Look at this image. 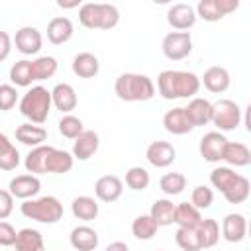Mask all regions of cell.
Masks as SVG:
<instances>
[{
  "mask_svg": "<svg viewBox=\"0 0 251 251\" xmlns=\"http://www.w3.org/2000/svg\"><path fill=\"white\" fill-rule=\"evenodd\" d=\"M157 224L151 220V216L149 214H141V216H137L133 222H131V233H133V237H137V239H141V241H147V239H151L155 233H157Z\"/></svg>",
  "mask_w": 251,
  "mask_h": 251,
  "instance_id": "37",
  "label": "cell"
},
{
  "mask_svg": "<svg viewBox=\"0 0 251 251\" xmlns=\"http://www.w3.org/2000/svg\"><path fill=\"white\" fill-rule=\"evenodd\" d=\"M16 235L18 231L14 229V226L0 220V247H12L16 243Z\"/></svg>",
  "mask_w": 251,
  "mask_h": 251,
  "instance_id": "45",
  "label": "cell"
},
{
  "mask_svg": "<svg viewBox=\"0 0 251 251\" xmlns=\"http://www.w3.org/2000/svg\"><path fill=\"white\" fill-rule=\"evenodd\" d=\"M51 104L57 110H61L63 114H71L76 108V104H78V98H76L75 88L69 82L55 84L53 90H51Z\"/></svg>",
  "mask_w": 251,
  "mask_h": 251,
  "instance_id": "14",
  "label": "cell"
},
{
  "mask_svg": "<svg viewBox=\"0 0 251 251\" xmlns=\"http://www.w3.org/2000/svg\"><path fill=\"white\" fill-rule=\"evenodd\" d=\"M114 92L124 102H147L155 96V84L147 75L122 73L114 82Z\"/></svg>",
  "mask_w": 251,
  "mask_h": 251,
  "instance_id": "2",
  "label": "cell"
},
{
  "mask_svg": "<svg viewBox=\"0 0 251 251\" xmlns=\"http://www.w3.org/2000/svg\"><path fill=\"white\" fill-rule=\"evenodd\" d=\"M78 22L86 29H112L120 22V10L106 2H86L78 8Z\"/></svg>",
  "mask_w": 251,
  "mask_h": 251,
  "instance_id": "3",
  "label": "cell"
},
{
  "mask_svg": "<svg viewBox=\"0 0 251 251\" xmlns=\"http://www.w3.org/2000/svg\"><path fill=\"white\" fill-rule=\"evenodd\" d=\"M10 80H12V86H31V82H33L31 61H27V59L16 61L10 67Z\"/></svg>",
  "mask_w": 251,
  "mask_h": 251,
  "instance_id": "36",
  "label": "cell"
},
{
  "mask_svg": "<svg viewBox=\"0 0 251 251\" xmlns=\"http://www.w3.org/2000/svg\"><path fill=\"white\" fill-rule=\"evenodd\" d=\"M157 90L165 100L194 98L200 90V78L190 71H163L157 76Z\"/></svg>",
  "mask_w": 251,
  "mask_h": 251,
  "instance_id": "1",
  "label": "cell"
},
{
  "mask_svg": "<svg viewBox=\"0 0 251 251\" xmlns=\"http://www.w3.org/2000/svg\"><path fill=\"white\" fill-rule=\"evenodd\" d=\"M57 73V59L51 55H41L31 61V75L35 80H47Z\"/></svg>",
  "mask_w": 251,
  "mask_h": 251,
  "instance_id": "34",
  "label": "cell"
},
{
  "mask_svg": "<svg viewBox=\"0 0 251 251\" xmlns=\"http://www.w3.org/2000/svg\"><path fill=\"white\" fill-rule=\"evenodd\" d=\"M73 73L78 76V78H94L100 71V63H98V57L94 53H88V51H82V53H76L75 59H73Z\"/></svg>",
  "mask_w": 251,
  "mask_h": 251,
  "instance_id": "23",
  "label": "cell"
},
{
  "mask_svg": "<svg viewBox=\"0 0 251 251\" xmlns=\"http://www.w3.org/2000/svg\"><path fill=\"white\" fill-rule=\"evenodd\" d=\"M249 192H251V184H249V178L239 175V178L235 180V184L224 192V198L229 202V204H241L249 198Z\"/></svg>",
  "mask_w": 251,
  "mask_h": 251,
  "instance_id": "39",
  "label": "cell"
},
{
  "mask_svg": "<svg viewBox=\"0 0 251 251\" xmlns=\"http://www.w3.org/2000/svg\"><path fill=\"white\" fill-rule=\"evenodd\" d=\"M18 102V90L12 84H0V112H8Z\"/></svg>",
  "mask_w": 251,
  "mask_h": 251,
  "instance_id": "44",
  "label": "cell"
},
{
  "mask_svg": "<svg viewBox=\"0 0 251 251\" xmlns=\"http://www.w3.org/2000/svg\"><path fill=\"white\" fill-rule=\"evenodd\" d=\"M100 147V137L94 129H84L73 143V157L78 161L90 159Z\"/></svg>",
  "mask_w": 251,
  "mask_h": 251,
  "instance_id": "17",
  "label": "cell"
},
{
  "mask_svg": "<svg viewBox=\"0 0 251 251\" xmlns=\"http://www.w3.org/2000/svg\"><path fill=\"white\" fill-rule=\"evenodd\" d=\"M163 126L169 133L173 135H184L188 131H192V124L188 122L186 114H184V108L182 106H176L173 110H169L165 116H163Z\"/></svg>",
  "mask_w": 251,
  "mask_h": 251,
  "instance_id": "21",
  "label": "cell"
},
{
  "mask_svg": "<svg viewBox=\"0 0 251 251\" xmlns=\"http://www.w3.org/2000/svg\"><path fill=\"white\" fill-rule=\"evenodd\" d=\"M159 251H161V249H159Z\"/></svg>",
  "mask_w": 251,
  "mask_h": 251,
  "instance_id": "49",
  "label": "cell"
},
{
  "mask_svg": "<svg viewBox=\"0 0 251 251\" xmlns=\"http://www.w3.org/2000/svg\"><path fill=\"white\" fill-rule=\"evenodd\" d=\"M41 188V180L39 176L35 175H18L10 180L8 184V192L14 196V198H22V200H29L33 198Z\"/></svg>",
  "mask_w": 251,
  "mask_h": 251,
  "instance_id": "12",
  "label": "cell"
},
{
  "mask_svg": "<svg viewBox=\"0 0 251 251\" xmlns=\"http://www.w3.org/2000/svg\"><path fill=\"white\" fill-rule=\"evenodd\" d=\"M124 192V182L116 175H104L94 184V194L102 202H116Z\"/></svg>",
  "mask_w": 251,
  "mask_h": 251,
  "instance_id": "15",
  "label": "cell"
},
{
  "mask_svg": "<svg viewBox=\"0 0 251 251\" xmlns=\"http://www.w3.org/2000/svg\"><path fill=\"white\" fill-rule=\"evenodd\" d=\"M51 151V145H39V147H33L25 159H24V167L29 175H43L45 173V159Z\"/></svg>",
  "mask_w": 251,
  "mask_h": 251,
  "instance_id": "31",
  "label": "cell"
},
{
  "mask_svg": "<svg viewBox=\"0 0 251 251\" xmlns=\"http://www.w3.org/2000/svg\"><path fill=\"white\" fill-rule=\"evenodd\" d=\"M184 114H186L188 122L192 124V127L206 126L212 122V102H208L206 98L194 96L188 102V106H184Z\"/></svg>",
  "mask_w": 251,
  "mask_h": 251,
  "instance_id": "16",
  "label": "cell"
},
{
  "mask_svg": "<svg viewBox=\"0 0 251 251\" xmlns=\"http://www.w3.org/2000/svg\"><path fill=\"white\" fill-rule=\"evenodd\" d=\"M16 139L27 147H39L43 145V141L47 139V129L43 126H37V124H22L16 127Z\"/></svg>",
  "mask_w": 251,
  "mask_h": 251,
  "instance_id": "25",
  "label": "cell"
},
{
  "mask_svg": "<svg viewBox=\"0 0 251 251\" xmlns=\"http://www.w3.org/2000/svg\"><path fill=\"white\" fill-rule=\"evenodd\" d=\"M71 212L76 220L92 222V220H96L100 208H98V202L92 196H76L71 204Z\"/></svg>",
  "mask_w": 251,
  "mask_h": 251,
  "instance_id": "29",
  "label": "cell"
},
{
  "mask_svg": "<svg viewBox=\"0 0 251 251\" xmlns=\"http://www.w3.org/2000/svg\"><path fill=\"white\" fill-rule=\"evenodd\" d=\"M151 220L157 224V227H165L171 226L175 220V204L169 198H159L153 202L151 210H149Z\"/></svg>",
  "mask_w": 251,
  "mask_h": 251,
  "instance_id": "30",
  "label": "cell"
},
{
  "mask_svg": "<svg viewBox=\"0 0 251 251\" xmlns=\"http://www.w3.org/2000/svg\"><path fill=\"white\" fill-rule=\"evenodd\" d=\"M104 251H129V247L124 241H112Z\"/></svg>",
  "mask_w": 251,
  "mask_h": 251,
  "instance_id": "48",
  "label": "cell"
},
{
  "mask_svg": "<svg viewBox=\"0 0 251 251\" xmlns=\"http://www.w3.org/2000/svg\"><path fill=\"white\" fill-rule=\"evenodd\" d=\"M12 212H14V196L8 190L0 188V220H6Z\"/></svg>",
  "mask_w": 251,
  "mask_h": 251,
  "instance_id": "46",
  "label": "cell"
},
{
  "mask_svg": "<svg viewBox=\"0 0 251 251\" xmlns=\"http://www.w3.org/2000/svg\"><path fill=\"white\" fill-rule=\"evenodd\" d=\"M145 157H147V161H149L153 167L165 169V167H169V165L175 163V159H176V149H175L169 141H153V143H149V147H147V151H145Z\"/></svg>",
  "mask_w": 251,
  "mask_h": 251,
  "instance_id": "13",
  "label": "cell"
},
{
  "mask_svg": "<svg viewBox=\"0 0 251 251\" xmlns=\"http://www.w3.org/2000/svg\"><path fill=\"white\" fill-rule=\"evenodd\" d=\"M75 165V157L73 153L65 151V149H55L51 147L47 159H45V173H53V175H65L73 169Z\"/></svg>",
  "mask_w": 251,
  "mask_h": 251,
  "instance_id": "22",
  "label": "cell"
},
{
  "mask_svg": "<svg viewBox=\"0 0 251 251\" xmlns=\"http://www.w3.org/2000/svg\"><path fill=\"white\" fill-rule=\"evenodd\" d=\"M51 90L45 86H31L22 98H20V114L29 120V124H45L49 112H51Z\"/></svg>",
  "mask_w": 251,
  "mask_h": 251,
  "instance_id": "4",
  "label": "cell"
},
{
  "mask_svg": "<svg viewBox=\"0 0 251 251\" xmlns=\"http://www.w3.org/2000/svg\"><path fill=\"white\" fill-rule=\"evenodd\" d=\"M222 161H226L229 167H247L251 163V151L241 141H227Z\"/></svg>",
  "mask_w": 251,
  "mask_h": 251,
  "instance_id": "26",
  "label": "cell"
},
{
  "mask_svg": "<svg viewBox=\"0 0 251 251\" xmlns=\"http://www.w3.org/2000/svg\"><path fill=\"white\" fill-rule=\"evenodd\" d=\"M229 82H231L229 73L224 67H210L204 71V76L200 78V84H204V88L214 94L226 92L229 88Z\"/></svg>",
  "mask_w": 251,
  "mask_h": 251,
  "instance_id": "18",
  "label": "cell"
},
{
  "mask_svg": "<svg viewBox=\"0 0 251 251\" xmlns=\"http://www.w3.org/2000/svg\"><path fill=\"white\" fill-rule=\"evenodd\" d=\"M196 233L202 249H210L220 241V226L214 218H202L200 226L196 227Z\"/></svg>",
  "mask_w": 251,
  "mask_h": 251,
  "instance_id": "32",
  "label": "cell"
},
{
  "mask_svg": "<svg viewBox=\"0 0 251 251\" xmlns=\"http://www.w3.org/2000/svg\"><path fill=\"white\" fill-rule=\"evenodd\" d=\"M237 178H239V175H237L231 167H216V169L210 173V182H212V186H214L216 190H220L222 194H224L226 190H229V188L235 184Z\"/></svg>",
  "mask_w": 251,
  "mask_h": 251,
  "instance_id": "35",
  "label": "cell"
},
{
  "mask_svg": "<svg viewBox=\"0 0 251 251\" xmlns=\"http://www.w3.org/2000/svg\"><path fill=\"white\" fill-rule=\"evenodd\" d=\"M167 22L176 31H186L196 24V12L190 4L178 2L167 10Z\"/></svg>",
  "mask_w": 251,
  "mask_h": 251,
  "instance_id": "10",
  "label": "cell"
},
{
  "mask_svg": "<svg viewBox=\"0 0 251 251\" xmlns=\"http://www.w3.org/2000/svg\"><path fill=\"white\" fill-rule=\"evenodd\" d=\"M73 37V22L65 16L51 18L47 24V39L53 45H63Z\"/></svg>",
  "mask_w": 251,
  "mask_h": 251,
  "instance_id": "20",
  "label": "cell"
},
{
  "mask_svg": "<svg viewBox=\"0 0 251 251\" xmlns=\"http://www.w3.org/2000/svg\"><path fill=\"white\" fill-rule=\"evenodd\" d=\"M14 43H16V49L22 55H35V53H39V49L43 45V37H41V33H39L37 27L24 25V27H20L16 31Z\"/></svg>",
  "mask_w": 251,
  "mask_h": 251,
  "instance_id": "11",
  "label": "cell"
},
{
  "mask_svg": "<svg viewBox=\"0 0 251 251\" xmlns=\"http://www.w3.org/2000/svg\"><path fill=\"white\" fill-rule=\"evenodd\" d=\"M202 222V214L198 208H194L190 202H180L175 204V220L173 224H176L178 227H190L196 229Z\"/></svg>",
  "mask_w": 251,
  "mask_h": 251,
  "instance_id": "27",
  "label": "cell"
},
{
  "mask_svg": "<svg viewBox=\"0 0 251 251\" xmlns=\"http://www.w3.org/2000/svg\"><path fill=\"white\" fill-rule=\"evenodd\" d=\"M149 180H151V176H149L147 169H143V167H131L126 173V184L131 190H145L149 186Z\"/></svg>",
  "mask_w": 251,
  "mask_h": 251,
  "instance_id": "42",
  "label": "cell"
},
{
  "mask_svg": "<svg viewBox=\"0 0 251 251\" xmlns=\"http://www.w3.org/2000/svg\"><path fill=\"white\" fill-rule=\"evenodd\" d=\"M10 51H12V39H10V35L6 31L0 29V63L8 59Z\"/></svg>",
  "mask_w": 251,
  "mask_h": 251,
  "instance_id": "47",
  "label": "cell"
},
{
  "mask_svg": "<svg viewBox=\"0 0 251 251\" xmlns=\"http://www.w3.org/2000/svg\"><path fill=\"white\" fill-rule=\"evenodd\" d=\"M20 212L27 220H35L39 224H57L63 218V204L55 196H41L24 200Z\"/></svg>",
  "mask_w": 251,
  "mask_h": 251,
  "instance_id": "5",
  "label": "cell"
},
{
  "mask_svg": "<svg viewBox=\"0 0 251 251\" xmlns=\"http://www.w3.org/2000/svg\"><path fill=\"white\" fill-rule=\"evenodd\" d=\"M237 8H239L237 0H200L194 12H196V18L200 16L204 22H218L227 14L235 12Z\"/></svg>",
  "mask_w": 251,
  "mask_h": 251,
  "instance_id": "8",
  "label": "cell"
},
{
  "mask_svg": "<svg viewBox=\"0 0 251 251\" xmlns=\"http://www.w3.org/2000/svg\"><path fill=\"white\" fill-rule=\"evenodd\" d=\"M159 188L167 196H176L186 188V176L182 173H167L159 180Z\"/></svg>",
  "mask_w": 251,
  "mask_h": 251,
  "instance_id": "38",
  "label": "cell"
},
{
  "mask_svg": "<svg viewBox=\"0 0 251 251\" xmlns=\"http://www.w3.org/2000/svg\"><path fill=\"white\" fill-rule=\"evenodd\" d=\"M212 124L220 131H231L241 124V108L237 102L222 98L212 104Z\"/></svg>",
  "mask_w": 251,
  "mask_h": 251,
  "instance_id": "6",
  "label": "cell"
},
{
  "mask_svg": "<svg viewBox=\"0 0 251 251\" xmlns=\"http://www.w3.org/2000/svg\"><path fill=\"white\" fill-rule=\"evenodd\" d=\"M247 233V220L243 214H227L222 222V235L229 243H239Z\"/></svg>",
  "mask_w": 251,
  "mask_h": 251,
  "instance_id": "19",
  "label": "cell"
},
{
  "mask_svg": "<svg viewBox=\"0 0 251 251\" xmlns=\"http://www.w3.org/2000/svg\"><path fill=\"white\" fill-rule=\"evenodd\" d=\"M226 143H227V139H226L224 133H220V131H208V133H204V137L200 139V145H198L202 159L208 161V163H218V161H222Z\"/></svg>",
  "mask_w": 251,
  "mask_h": 251,
  "instance_id": "9",
  "label": "cell"
},
{
  "mask_svg": "<svg viewBox=\"0 0 251 251\" xmlns=\"http://www.w3.org/2000/svg\"><path fill=\"white\" fill-rule=\"evenodd\" d=\"M212 202H214V192H212V188H208V186H204V184L192 188L190 204H192L194 208H198V210H206V208L212 206Z\"/></svg>",
  "mask_w": 251,
  "mask_h": 251,
  "instance_id": "43",
  "label": "cell"
},
{
  "mask_svg": "<svg viewBox=\"0 0 251 251\" xmlns=\"http://www.w3.org/2000/svg\"><path fill=\"white\" fill-rule=\"evenodd\" d=\"M163 55L169 61H182L192 53V37L190 31H171L163 37L161 43Z\"/></svg>",
  "mask_w": 251,
  "mask_h": 251,
  "instance_id": "7",
  "label": "cell"
},
{
  "mask_svg": "<svg viewBox=\"0 0 251 251\" xmlns=\"http://www.w3.org/2000/svg\"><path fill=\"white\" fill-rule=\"evenodd\" d=\"M59 133L67 139H76L82 131H84V126H82V120L73 116V114H65L61 120H59Z\"/></svg>",
  "mask_w": 251,
  "mask_h": 251,
  "instance_id": "40",
  "label": "cell"
},
{
  "mask_svg": "<svg viewBox=\"0 0 251 251\" xmlns=\"http://www.w3.org/2000/svg\"><path fill=\"white\" fill-rule=\"evenodd\" d=\"M14 247H16V251H45V241L37 229L24 227L18 231Z\"/></svg>",
  "mask_w": 251,
  "mask_h": 251,
  "instance_id": "28",
  "label": "cell"
},
{
  "mask_svg": "<svg viewBox=\"0 0 251 251\" xmlns=\"http://www.w3.org/2000/svg\"><path fill=\"white\" fill-rule=\"evenodd\" d=\"M175 241L182 251H200L202 249L196 229H190V227H178L175 233Z\"/></svg>",
  "mask_w": 251,
  "mask_h": 251,
  "instance_id": "41",
  "label": "cell"
},
{
  "mask_svg": "<svg viewBox=\"0 0 251 251\" xmlns=\"http://www.w3.org/2000/svg\"><path fill=\"white\" fill-rule=\"evenodd\" d=\"M20 165V151L16 145L0 131V171H14Z\"/></svg>",
  "mask_w": 251,
  "mask_h": 251,
  "instance_id": "33",
  "label": "cell"
},
{
  "mask_svg": "<svg viewBox=\"0 0 251 251\" xmlns=\"http://www.w3.org/2000/svg\"><path fill=\"white\" fill-rule=\"evenodd\" d=\"M69 239H71V245L76 251H94L98 247V233L90 226H76V227H73Z\"/></svg>",
  "mask_w": 251,
  "mask_h": 251,
  "instance_id": "24",
  "label": "cell"
}]
</instances>
